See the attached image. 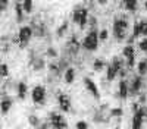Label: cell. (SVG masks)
I'll use <instances>...</instances> for the list:
<instances>
[{
	"mask_svg": "<svg viewBox=\"0 0 147 129\" xmlns=\"http://www.w3.org/2000/svg\"><path fill=\"white\" fill-rule=\"evenodd\" d=\"M141 22V35L147 37V19H140Z\"/></svg>",
	"mask_w": 147,
	"mask_h": 129,
	"instance_id": "cell-37",
	"label": "cell"
},
{
	"mask_svg": "<svg viewBox=\"0 0 147 129\" xmlns=\"http://www.w3.org/2000/svg\"><path fill=\"white\" fill-rule=\"evenodd\" d=\"M68 22L66 21H63L62 23H60V25L57 27V29H56V35L59 38H62V37H65V34H66V31H68Z\"/></svg>",
	"mask_w": 147,
	"mask_h": 129,
	"instance_id": "cell-27",
	"label": "cell"
},
{
	"mask_svg": "<svg viewBox=\"0 0 147 129\" xmlns=\"http://www.w3.org/2000/svg\"><path fill=\"white\" fill-rule=\"evenodd\" d=\"M9 6V2H5V0H0V13H3V12L7 9Z\"/></svg>",
	"mask_w": 147,
	"mask_h": 129,
	"instance_id": "cell-38",
	"label": "cell"
},
{
	"mask_svg": "<svg viewBox=\"0 0 147 129\" xmlns=\"http://www.w3.org/2000/svg\"><path fill=\"white\" fill-rule=\"evenodd\" d=\"M122 56H124V59H127L128 69H132L134 66H136V47L134 45H131V44L124 45V49H122Z\"/></svg>",
	"mask_w": 147,
	"mask_h": 129,
	"instance_id": "cell-7",
	"label": "cell"
},
{
	"mask_svg": "<svg viewBox=\"0 0 147 129\" xmlns=\"http://www.w3.org/2000/svg\"><path fill=\"white\" fill-rule=\"evenodd\" d=\"M49 123L53 129H68V122L65 116H62L57 112H50L49 113Z\"/></svg>",
	"mask_w": 147,
	"mask_h": 129,
	"instance_id": "cell-5",
	"label": "cell"
},
{
	"mask_svg": "<svg viewBox=\"0 0 147 129\" xmlns=\"http://www.w3.org/2000/svg\"><path fill=\"white\" fill-rule=\"evenodd\" d=\"M88 19H90V10H88V7H84L82 15H81V19H80V23H78L80 29H84L85 27H87Z\"/></svg>",
	"mask_w": 147,
	"mask_h": 129,
	"instance_id": "cell-19",
	"label": "cell"
},
{
	"mask_svg": "<svg viewBox=\"0 0 147 129\" xmlns=\"http://www.w3.org/2000/svg\"><path fill=\"white\" fill-rule=\"evenodd\" d=\"M9 76V65L7 63H0V78H7Z\"/></svg>",
	"mask_w": 147,
	"mask_h": 129,
	"instance_id": "cell-32",
	"label": "cell"
},
{
	"mask_svg": "<svg viewBox=\"0 0 147 129\" xmlns=\"http://www.w3.org/2000/svg\"><path fill=\"white\" fill-rule=\"evenodd\" d=\"M82 10H84V6H78L74 9L72 12V22L75 23V25H78L80 23V19H81V15H82Z\"/></svg>",
	"mask_w": 147,
	"mask_h": 129,
	"instance_id": "cell-23",
	"label": "cell"
},
{
	"mask_svg": "<svg viewBox=\"0 0 147 129\" xmlns=\"http://www.w3.org/2000/svg\"><path fill=\"white\" fill-rule=\"evenodd\" d=\"M46 56L47 57H50V59H57L59 57V53H57V50L55 49V47H47L46 49Z\"/></svg>",
	"mask_w": 147,
	"mask_h": 129,
	"instance_id": "cell-31",
	"label": "cell"
},
{
	"mask_svg": "<svg viewBox=\"0 0 147 129\" xmlns=\"http://www.w3.org/2000/svg\"><path fill=\"white\" fill-rule=\"evenodd\" d=\"M122 7H124V10L134 13V12L138 9V2H137V0H124V3H122Z\"/></svg>",
	"mask_w": 147,
	"mask_h": 129,
	"instance_id": "cell-17",
	"label": "cell"
},
{
	"mask_svg": "<svg viewBox=\"0 0 147 129\" xmlns=\"http://www.w3.org/2000/svg\"><path fill=\"white\" fill-rule=\"evenodd\" d=\"M143 88V78L140 75H134L129 82V96H138Z\"/></svg>",
	"mask_w": 147,
	"mask_h": 129,
	"instance_id": "cell-10",
	"label": "cell"
},
{
	"mask_svg": "<svg viewBox=\"0 0 147 129\" xmlns=\"http://www.w3.org/2000/svg\"><path fill=\"white\" fill-rule=\"evenodd\" d=\"M75 129H90V125H88L87 120L81 119V120H77L75 122Z\"/></svg>",
	"mask_w": 147,
	"mask_h": 129,
	"instance_id": "cell-33",
	"label": "cell"
},
{
	"mask_svg": "<svg viewBox=\"0 0 147 129\" xmlns=\"http://www.w3.org/2000/svg\"><path fill=\"white\" fill-rule=\"evenodd\" d=\"M141 35V22L140 21H136L134 22V27H132V35L131 37L136 40V38H138Z\"/></svg>",
	"mask_w": 147,
	"mask_h": 129,
	"instance_id": "cell-28",
	"label": "cell"
},
{
	"mask_svg": "<svg viewBox=\"0 0 147 129\" xmlns=\"http://www.w3.org/2000/svg\"><path fill=\"white\" fill-rule=\"evenodd\" d=\"M31 28H32V34L35 35V37H38V38L44 37V35L47 34L46 25H44L43 22H40V23H32V25H31Z\"/></svg>",
	"mask_w": 147,
	"mask_h": 129,
	"instance_id": "cell-15",
	"label": "cell"
},
{
	"mask_svg": "<svg viewBox=\"0 0 147 129\" xmlns=\"http://www.w3.org/2000/svg\"><path fill=\"white\" fill-rule=\"evenodd\" d=\"M12 104H13V100H12L7 94H5V96L2 97V100H0V113L7 114L12 109Z\"/></svg>",
	"mask_w": 147,
	"mask_h": 129,
	"instance_id": "cell-12",
	"label": "cell"
},
{
	"mask_svg": "<svg viewBox=\"0 0 147 129\" xmlns=\"http://www.w3.org/2000/svg\"><path fill=\"white\" fill-rule=\"evenodd\" d=\"M146 107L147 106H141L138 112L132 113V122H131V129H143V123L146 119Z\"/></svg>",
	"mask_w": 147,
	"mask_h": 129,
	"instance_id": "cell-6",
	"label": "cell"
},
{
	"mask_svg": "<svg viewBox=\"0 0 147 129\" xmlns=\"http://www.w3.org/2000/svg\"><path fill=\"white\" fill-rule=\"evenodd\" d=\"M147 94L146 92H140L138 94V104L140 106H147Z\"/></svg>",
	"mask_w": 147,
	"mask_h": 129,
	"instance_id": "cell-36",
	"label": "cell"
},
{
	"mask_svg": "<svg viewBox=\"0 0 147 129\" xmlns=\"http://www.w3.org/2000/svg\"><path fill=\"white\" fill-rule=\"evenodd\" d=\"M28 123L35 129V128H38V126L41 125V119H40L37 114H30V116H28Z\"/></svg>",
	"mask_w": 147,
	"mask_h": 129,
	"instance_id": "cell-29",
	"label": "cell"
},
{
	"mask_svg": "<svg viewBox=\"0 0 147 129\" xmlns=\"http://www.w3.org/2000/svg\"><path fill=\"white\" fill-rule=\"evenodd\" d=\"M13 7H15V16H16V22H18V23L24 22V15H25V12H24V9H22V2H15Z\"/></svg>",
	"mask_w": 147,
	"mask_h": 129,
	"instance_id": "cell-18",
	"label": "cell"
},
{
	"mask_svg": "<svg viewBox=\"0 0 147 129\" xmlns=\"http://www.w3.org/2000/svg\"><path fill=\"white\" fill-rule=\"evenodd\" d=\"M118 96L122 100L128 98V96H129V82L127 79H121L119 85H118Z\"/></svg>",
	"mask_w": 147,
	"mask_h": 129,
	"instance_id": "cell-11",
	"label": "cell"
},
{
	"mask_svg": "<svg viewBox=\"0 0 147 129\" xmlns=\"http://www.w3.org/2000/svg\"><path fill=\"white\" fill-rule=\"evenodd\" d=\"M124 116V109L122 107H110L109 109V117H113V119H121Z\"/></svg>",
	"mask_w": 147,
	"mask_h": 129,
	"instance_id": "cell-22",
	"label": "cell"
},
{
	"mask_svg": "<svg viewBox=\"0 0 147 129\" xmlns=\"http://www.w3.org/2000/svg\"><path fill=\"white\" fill-rule=\"evenodd\" d=\"M113 129H121V128H119V126H116V128H113Z\"/></svg>",
	"mask_w": 147,
	"mask_h": 129,
	"instance_id": "cell-41",
	"label": "cell"
},
{
	"mask_svg": "<svg viewBox=\"0 0 147 129\" xmlns=\"http://www.w3.org/2000/svg\"><path fill=\"white\" fill-rule=\"evenodd\" d=\"M27 94H28V85L24 81H19L16 84V97L19 100H25Z\"/></svg>",
	"mask_w": 147,
	"mask_h": 129,
	"instance_id": "cell-14",
	"label": "cell"
},
{
	"mask_svg": "<svg viewBox=\"0 0 147 129\" xmlns=\"http://www.w3.org/2000/svg\"><path fill=\"white\" fill-rule=\"evenodd\" d=\"M118 75H119V74H118V70L109 63V65L106 66V79H107L109 82H112V81H115V78H116Z\"/></svg>",
	"mask_w": 147,
	"mask_h": 129,
	"instance_id": "cell-21",
	"label": "cell"
},
{
	"mask_svg": "<svg viewBox=\"0 0 147 129\" xmlns=\"http://www.w3.org/2000/svg\"><path fill=\"white\" fill-rule=\"evenodd\" d=\"M82 49L87 51H96L97 47H99V31L97 29H90L81 43Z\"/></svg>",
	"mask_w": 147,
	"mask_h": 129,
	"instance_id": "cell-2",
	"label": "cell"
},
{
	"mask_svg": "<svg viewBox=\"0 0 147 129\" xmlns=\"http://www.w3.org/2000/svg\"><path fill=\"white\" fill-rule=\"evenodd\" d=\"M107 38H109V31L106 28H102L99 31V41H107Z\"/></svg>",
	"mask_w": 147,
	"mask_h": 129,
	"instance_id": "cell-34",
	"label": "cell"
},
{
	"mask_svg": "<svg viewBox=\"0 0 147 129\" xmlns=\"http://www.w3.org/2000/svg\"><path fill=\"white\" fill-rule=\"evenodd\" d=\"M57 106L60 112H65V113H69L72 110V103H71V97L65 92H59L57 94Z\"/></svg>",
	"mask_w": 147,
	"mask_h": 129,
	"instance_id": "cell-8",
	"label": "cell"
},
{
	"mask_svg": "<svg viewBox=\"0 0 147 129\" xmlns=\"http://www.w3.org/2000/svg\"><path fill=\"white\" fill-rule=\"evenodd\" d=\"M82 82H84L85 90H87V91L91 94V96H93L96 100H100V91H99V87H97L96 82H94L90 76H84Z\"/></svg>",
	"mask_w": 147,
	"mask_h": 129,
	"instance_id": "cell-9",
	"label": "cell"
},
{
	"mask_svg": "<svg viewBox=\"0 0 147 129\" xmlns=\"http://www.w3.org/2000/svg\"><path fill=\"white\" fill-rule=\"evenodd\" d=\"M144 9L147 10V2H144Z\"/></svg>",
	"mask_w": 147,
	"mask_h": 129,
	"instance_id": "cell-40",
	"label": "cell"
},
{
	"mask_svg": "<svg viewBox=\"0 0 147 129\" xmlns=\"http://www.w3.org/2000/svg\"><path fill=\"white\" fill-rule=\"evenodd\" d=\"M75 76H77L75 69H74L72 66H69V68L65 70V72H63V81H65V84H66V85L74 84V81H75Z\"/></svg>",
	"mask_w": 147,
	"mask_h": 129,
	"instance_id": "cell-16",
	"label": "cell"
},
{
	"mask_svg": "<svg viewBox=\"0 0 147 129\" xmlns=\"http://www.w3.org/2000/svg\"><path fill=\"white\" fill-rule=\"evenodd\" d=\"M138 49H140L143 53H147V37H144L143 40L138 41Z\"/></svg>",
	"mask_w": 147,
	"mask_h": 129,
	"instance_id": "cell-35",
	"label": "cell"
},
{
	"mask_svg": "<svg viewBox=\"0 0 147 129\" xmlns=\"http://www.w3.org/2000/svg\"><path fill=\"white\" fill-rule=\"evenodd\" d=\"M137 72H138L140 76L147 75V62H146V59L138 60V63H137Z\"/></svg>",
	"mask_w": 147,
	"mask_h": 129,
	"instance_id": "cell-25",
	"label": "cell"
},
{
	"mask_svg": "<svg viewBox=\"0 0 147 129\" xmlns=\"http://www.w3.org/2000/svg\"><path fill=\"white\" fill-rule=\"evenodd\" d=\"M35 129H49V126H47V125H44V123H41L38 128H35Z\"/></svg>",
	"mask_w": 147,
	"mask_h": 129,
	"instance_id": "cell-39",
	"label": "cell"
},
{
	"mask_svg": "<svg viewBox=\"0 0 147 129\" xmlns=\"http://www.w3.org/2000/svg\"><path fill=\"white\" fill-rule=\"evenodd\" d=\"M22 9L25 13H31L32 9H34V2L32 0H24L22 2Z\"/></svg>",
	"mask_w": 147,
	"mask_h": 129,
	"instance_id": "cell-30",
	"label": "cell"
},
{
	"mask_svg": "<svg viewBox=\"0 0 147 129\" xmlns=\"http://www.w3.org/2000/svg\"><path fill=\"white\" fill-rule=\"evenodd\" d=\"M66 47H68L66 50H68L72 56H77V53H78V50H80V47H81V43L78 41V38L75 37V35H71V38H69Z\"/></svg>",
	"mask_w": 147,
	"mask_h": 129,
	"instance_id": "cell-13",
	"label": "cell"
},
{
	"mask_svg": "<svg viewBox=\"0 0 147 129\" xmlns=\"http://www.w3.org/2000/svg\"><path fill=\"white\" fill-rule=\"evenodd\" d=\"M129 27V22L125 16H116L113 19V23H112V34L113 37L118 40V41H122L127 38V29Z\"/></svg>",
	"mask_w": 147,
	"mask_h": 129,
	"instance_id": "cell-1",
	"label": "cell"
},
{
	"mask_svg": "<svg viewBox=\"0 0 147 129\" xmlns=\"http://www.w3.org/2000/svg\"><path fill=\"white\" fill-rule=\"evenodd\" d=\"M47 68H49V72H50L52 75H55V76H59L60 74H62V70H60V68H59V63H56V62H50Z\"/></svg>",
	"mask_w": 147,
	"mask_h": 129,
	"instance_id": "cell-26",
	"label": "cell"
},
{
	"mask_svg": "<svg viewBox=\"0 0 147 129\" xmlns=\"http://www.w3.org/2000/svg\"><path fill=\"white\" fill-rule=\"evenodd\" d=\"M47 98V90L44 85H35L31 90V100L37 106H43Z\"/></svg>",
	"mask_w": 147,
	"mask_h": 129,
	"instance_id": "cell-4",
	"label": "cell"
},
{
	"mask_svg": "<svg viewBox=\"0 0 147 129\" xmlns=\"http://www.w3.org/2000/svg\"><path fill=\"white\" fill-rule=\"evenodd\" d=\"M146 62H147V59H146Z\"/></svg>",
	"mask_w": 147,
	"mask_h": 129,
	"instance_id": "cell-42",
	"label": "cell"
},
{
	"mask_svg": "<svg viewBox=\"0 0 147 129\" xmlns=\"http://www.w3.org/2000/svg\"><path fill=\"white\" fill-rule=\"evenodd\" d=\"M32 35H34V34H32V28H31V25H22V27L19 28V31H18V35H16V37H18V38H16L18 45L21 47V49L27 47Z\"/></svg>",
	"mask_w": 147,
	"mask_h": 129,
	"instance_id": "cell-3",
	"label": "cell"
},
{
	"mask_svg": "<svg viewBox=\"0 0 147 129\" xmlns=\"http://www.w3.org/2000/svg\"><path fill=\"white\" fill-rule=\"evenodd\" d=\"M105 68H106V63H105L103 59H100V57L94 59V62H93V70L94 72H102Z\"/></svg>",
	"mask_w": 147,
	"mask_h": 129,
	"instance_id": "cell-24",
	"label": "cell"
},
{
	"mask_svg": "<svg viewBox=\"0 0 147 129\" xmlns=\"http://www.w3.org/2000/svg\"><path fill=\"white\" fill-rule=\"evenodd\" d=\"M110 65L118 70V74H121L122 70H124V60H122L119 56H113L112 59H110Z\"/></svg>",
	"mask_w": 147,
	"mask_h": 129,
	"instance_id": "cell-20",
	"label": "cell"
}]
</instances>
